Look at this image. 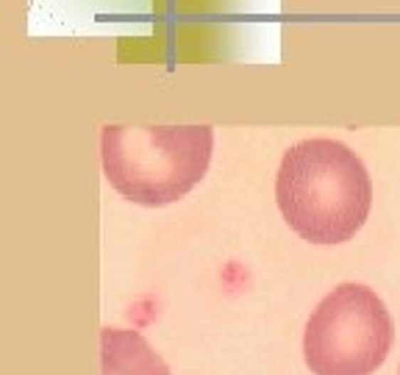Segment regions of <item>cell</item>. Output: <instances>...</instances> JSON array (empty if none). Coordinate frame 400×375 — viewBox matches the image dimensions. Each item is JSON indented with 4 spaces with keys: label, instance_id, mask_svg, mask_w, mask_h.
<instances>
[{
    "label": "cell",
    "instance_id": "obj_4",
    "mask_svg": "<svg viewBox=\"0 0 400 375\" xmlns=\"http://www.w3.org/2000/svg\"><path fill=\"white\" fill-rule=\"evenodd\" d=\"M100 375H170V367L140 331L103 328L100 331Z\"/></svg>",
    "mask_w": 400,
    "mask_h": 375
},
{
    "label": "cell",
    "instance_id": "obj_3",
    "mask_svg": "<svg viewBox=\"0 0 400 375\" xmlns=\"http://www.w3.org/2000/svg\"><path fill=\"white\" fill-rule=\"evenodd\" d=\"M395 339L386 303L364 284L334 287L312 312L303 331V359L315 375L375 373Z\"/></svg>",
    "mask_w": 400,
    "mask_h": 375
},
{
    "label": "cell",
    "instance_id": "obj_2",
    "mask_svg": "<svg viewBox=\"0 0 400 375\" xmlns=\"http://www.w3.org/2000/svg\"><path fill=\"white\" fill-rule=\"evenodd\" d=\"M211 125H106V181L131 203L167 206L195 189L211 164Z\"/></svg>",
    "mask_w": 400,
    "mask_h": 375
},
{
    "label": "cell",
    "instance_id": "obj_5",
    "mask_svg": "<svg viewBox=\"0 0 400 375\" xmlns=\"http://www.w3.org/2000/svg\"><path fill=\"white\" fill-rule=\"evenodd\" d=\"M398 375H400V367H398Z\"/></svg>",
    "mask_w": 400,
    "mask_h": 375
},
{
    "label": "cell",
    "instance_id": "obj_1",
    "mask_svg": "<svg viewBox=\"0 0 400 375\" xmlns=\"http://www.w3.org/2000/svg\"><path fill=\"white\" fill-rule=\"evenodd\" d=\"M275 201L286 226L315 245H340L364 226L372 206V181L340 139H303L281 159Z\"/></svg>",
    "mask_w": 400,
    "mask_h": 375
}]
</instances>
